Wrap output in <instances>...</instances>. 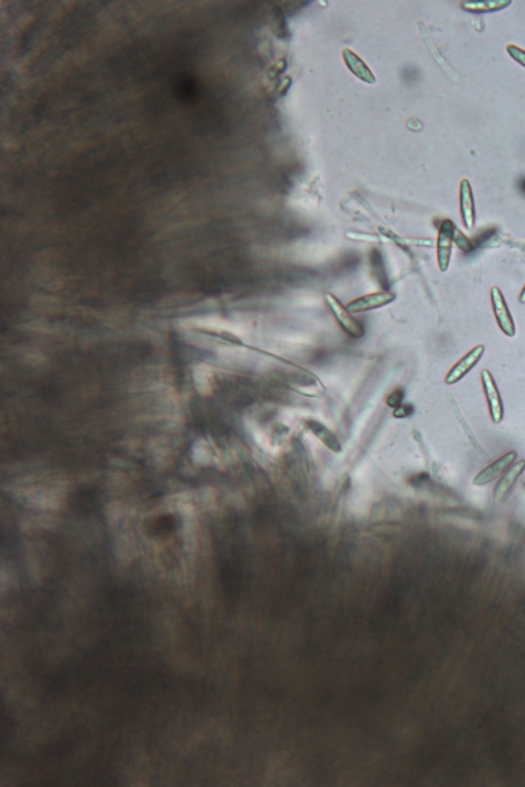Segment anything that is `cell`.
Masks as SVG:
<instances>
[{
	"label": "cell",
	"instance_id": "cell-9",
	"mask_svg": "<svg viewBox=\"0 0 525 787\" xmlns=\"http://www.w3.org/2000/svg\"><path fill=\"white\" fill-rule=\"evenodd\" d=\"M525 471V460H519L516 464L511 465L510 469L506 472V474L502 477L501 480L497 482L495 486L494 491V499L497 503L503 501L504 499L508 495L510 490L512 489L516 481L518 480L521 474Z\"/></svg>",
	"mask_w": 525,
	"mask_h": 787
},
{
	"label": "cell",
	"instance_id": "cell-15",
	"mask_svg": "<svg viewBox=\"0 0 525 787\" xmlns=\"http://www.w3.org/2000/svg\"><path fill=\"white\" fill-rule=\"evenodd\" d=\"M519 303H522V305H525V284L524 288H522L521 293H520Z\"/></svg>",
	"mask_w": 525,
	"mask_h": 787
},
{
	"label": "cell",
	"instance_id": "cell-8",
	"mask_svg": "<svg viewBox=\"0 0 525 787\" xmlns=\"http://www.w3.org/2000/svg\"><path fill=\"white\" fill-rule=\"evenodd\" d=\"M460 207L461 216L466 229L473 230L475 221H476L473 191H472L471 184L466 179L461 182Z\"/></svg>",
	"mask_w": 525,
	"mask_h": 787
},
{
	"label": "cell",
	"instance_id": "cell-6",
	"mask_svg": "<svg viewBox=\"0 0 525 787\" xmlns=\"http://www.w3.org/2000/svg\"><path fill=\"white\" fill-rule=\"evenodd\" d=\"M485 352V346L478 344V346L472 349L470 352L466 354L464 357L460 361L456 362L455 366L449 371L446 378H445V384L451 385L460 382L463 378H465L471 371L475 365L480 361Z\"/></svg>",
	"mask_w": 525,
	"mask_h": 787
},
{
	"label": "cell",
	"instance_id": "cell-3",
	"mask_svg": "<svg viewBox=\"0 0 525 787\" xmlns=\"http://www.w3.org/2000/svg\"><path fill=\"white\" fill-rule=\"evenodd\" d=\"M490 300H492L495 320H497V325L501 328L502 332L505 333L507 337H515V323L513 321L512 316H511L510 310L507 305L503 293L499 287H492V289H490Z\"/></svg>",
	"mask_w": 525,
	"mask_h": 787
},
{
	"label": "cell",
	"instance_id": "cell-2",
	"mask_svg": "<svg viewBox=\"0 0 525 787\" xmlns=\"http://www.w3.org/2000/svg\"><path fill=\"white\" fill-rule=\"evenodd\" d=\"M481 382H483V391H485L486 401H487L490 419H492V423L500 424L504 419L503 401H502L497 385L495 384L494 376L487 369L481 371Z\"/></svg>",
	"mask_w": 525,
	"mask_h": 787
},
{
	"label": "cell",
	"instance_id": "cell-4",
	"mask_svg": "<svg viewBox=\"0 0 525 787\" xmlns=\"http://www.w3.org/2000/svg\"><path fill=\"white\" fill-rule=\"evenodd\" d=\"M455 223L451 220H444L439 229L437 239V262L442 272H446L451 264L453 252V241L456 231Z\"/></svg>",
	"mask_w": 525,
	"mask_h": 787
},
{
	"label": "cell",
	"instance_id": "cell-14",
	"mask_svg": "<svg viewBox=\"0 0 525 787\" xmlns=\"http://www.w3.org/2000/svg\"><path fill=\"white\" fill-rule=\"evenodd\" d=\"M518 190L525 196V177H520L517 182Z\"/></svg>",
	"mask_w": 525,
	"mask_h": 787
},
{
	"label": "cell",
	"instance_id": "cell-13",
	"mask_svg": "<svg viewBox=\"0 0 525 787\" xmlns=\"http://www.w3.org/2000/svg\"><path fill=\"white\" fill-rule=\"evenodd\" d=\"M454 240H456L458 247L462 248V250H466V252H469L470 248L472 247L471 243L468 240L467 237H466L462 232L458 231V229H456Z\"/></svg>",
	"mask_w": 525,
	"mask_h": 787
},
{
	"label": "cell",
	"instance_id": "cell-10",
	"mask_svg": "<svg viewBox=\"0 0 525 787\" xmlns=\"http://www.w3.org/2000/svg\"><path fill=\"white\" fill-rule=\"evenodd\" d=\"M511 4V0H466L461 4V6L469 13H486L505 10Z\"/></svg>",
	"mask_w": 525,
	"mask_h": 787
},
{
	"label": "cell",
	"instance_id": "cell-5",
	"mask_svg": "<svg viewBox=\"0 0 525 787\" xmlns=\"http://www.w3.org/2000/svg\"><path fill=\"white\" fill-rule=\"evenodd\" d=\"M517 458V453L515 451H509L505 455H502L501 457L497 458L492 464L485 467V469L481 470L476 477L473 479V484L475 486H485L490 484V482L495 481V479L501 477L502 474L508 471L509 467L513 465Z\"/></svg>",
	"mask_w": 525,
	"mask_h": 787
},
{
	"label": "cell",
	"instance_id": "cell-1",
	"mask_svg": "<svg viewBox=\"0 0 525 787\" xmlns=\"http://www.w3.org/2000/svg\"><path fill=\"white\" fill-rule=\"evenodd\" d=\"M325 301L328 307H330V311L333 312L335 320L347 334L350 335L354 339H359V337H364V330L362 326L357 322L355 318L351 316V313H349L347 308L344 307L335 296L330 293L326 294Z\"/></svg>",
	"mask_w": 525,
	"mask_h": 787
},
{
	"label": "cell",
	"instance_id": "cell-12",
	"mask_svg": "<svg viewBox=\"0 0 525 787\" xmlns=\"http://www.w3.org/2000/svg\"><path fill=\"white\" fill-rule=\"evenodd\" d=\"M507 52L510 54V57L513 59V60L517 62V63L520 64L522 67L525 68L524 49H520L519 47H516V45H510L507 47Z\"/></svg>",
	"mask_w": 525,
	"mask_h": 787
},
{
	"label": "cell",
	"instance_id": "cell-7",
	"mask_svg": "<svg viewBox=\"0 0 525 787\" xmlns=\"http://www.w3.org/2000/svg\"><path fill=\"white\" fill-rule=\"evenodd\" d=\"M394 293H390V291H380V293L367 294L362 298H356V300L349 303L346 308L349 313L351 314L364 313V312L385 307V305L394 302Z\"/></svg>",
	"mask_w": 525,
	"mask_h": 787
},
{
	"label": "cell",
	"instance_id": "cell-11",
	"mask_svg": "<svg viewBox=\"0 0 525 787\" xmlns=\"http://www.w3.org/2000/svg\"><path fill=\"white\" fill-rule=\"evenodd\" d=\"M211 371L204 364L196 365L193 369V378L196 389L202 395L209 393L211 389Z\"/></svg>",
	"mask_w": 525,
	"mask_h": 787
}]
</instances>
